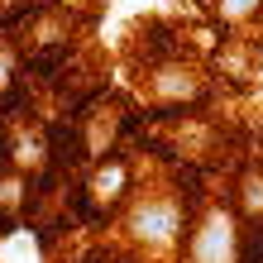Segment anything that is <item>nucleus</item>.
Segmentation results:
<instances>
[{
  "mask_svg": "<svg viewBox=\"0 0 263 263\" xmlns=\"http://www.w3.org/2000/svg\"><path fill=\"white\" fill-rule=\"evenodd\" d=\"M177 230V211L173 206H144L134 215V235H144V239H167Z\"/></svg>",
  "mask_w": 263,
  "mask_h": 263,
  "instance_id": "1",
  "label": "nucleus"
},
{
  "mask_svg": "<svg viewBox=\"0 0 263 263\" xmlns=\"http://www.w3.org/2000/svg\"><path fill=\"white\" fill-rule=\"evenodd\" d=\"M254 5H258V0H230L225 14H244V10H254Z\"/></svg>",
  "mask_w": 263,
  "mask_h": 263,
  "instance_id": "2",
  "label": "nucleus"
}]
</instances>
